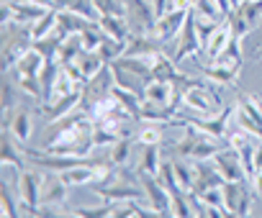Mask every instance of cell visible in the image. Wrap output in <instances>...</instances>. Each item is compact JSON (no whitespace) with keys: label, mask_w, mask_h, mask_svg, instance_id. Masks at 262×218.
I'll use <instances>...</instances> for the list:
<instances>
[{"label":"cell","mask_w":262,"mask_h":218,"mask_svg":"<svg viewBox=\"0 0 262 218\" xmlns=\"http://www.w3.org/2000/svg\"><path fill=\"white\" fill-rule=\"evenodd\" d=\"M0 36H3V72H8L16 59L34 46V34L31 26L24 23H8V26H0Z\"/></svg>","instance_id":"1"},{"label":"cell","mask_w":262,"mask_h":218,"mask_svg":"<svg viewBox=\"0 0 262 218\" xmlns=\"http://www.w3.org/2000/svg\"><path fill=\"white\" fill-rule=\"evenodd\" d=\"M183 105L188 111H195L198 116H213L224 108V100L216 90V82L213 85H203V82H193L185 92H183ZM180 105V108H183Z\"/></svg>","instance_id":"2"},{"label":"cell","mask_w":262,"mask_h":218,"mask_svg":"<svg viewBox=\"0 0 262 218\" xmlns=\"http://www.w3.org/2000/svg\"><path fill=\"white\" fill-rule=\"evenodd\" d=\"M234 111L236 108H221L219 113H213V116H198V118H178V124L180 126H193L195 131H201V134H206V136H213V139H219V141H226V136H229V131H231V126H234Z\"/></svg>","instance_id":"3"},{"label":"cell","mask_w":262,"mask_h":218,"mask_svg":"<svg viewBox=\"0 0 262 218\" xmlns=\"http://www.w3.org/2000/svg\"><path fill=\"white\" fill-rule=\"evenodd\" d=\"M113 87H116V77H113L111 64H105L98 75H93L90 80H85V85H82V100H80V108L90 113L100 100H105V98L113 92Z\"/></svg>","instance_id":"4"},{"label":"cell","mask_w":262,"mask_h":218,"mask_svg":"<svg viewBox=\"0 0 262 218\" xmlns=\"http://www.w3.org/2000/svg\"><path fill=\"white\" fill-rule=\"evenodd\" d=\"M254 195H257V192H254L249 177L224 182V200H226V210H229L231 215H249Z\"/></svg>","instance_id":"5"},{"label":"cell","mask_w":262,"mask_h":218,"mask_svg":"<svg viewBox=\"0 0 262 218\" xmlns=\"http://www.w3.org/2000/svg\"><path fill=\"white\" fill-rule=\"evenodd\" d=\"M226 21L231 23L234 36L244 39L249 31H254V29L262 23V0H244V3H239V6L229 13Z\"/></svg>","instance_id":"6"},{"label":"cell","mask_w":262,"mask_h":218,"mask_svg":"<svg viewBox=\"0 0 262 218\" xmlns=\"http://www.w3.org/2000/svg\"><path fill=\"white\" fill-rule=\"evenodd\" d=\"M41 182H44V172H39V167H36V169H34V167L21 169L18 192H21V213H24V215H34V210L39 208Z\"/></svg>","instance_id":"7"},{"label":"cell","mask_w":262,"mask_h":218,"mask_svg":"<svg viewBox=\"0 0 262 218\" xmlns=\"http://www.w3.org/2000/svg\"><path fill=\"white\" fill-rule=\"evenodd\" d=\"M126 23L131 34H152L157 23L152 0H126Z\"/></svg>","instance_id":"8"},{"label":"cell","mask_w":262,"mask_h":218,"mask_svg":"<svg viewBox=\"0 0 262 218\" xmlns=\"http://www.w3.org/2000/svg\"><path fill=\"white\" fill-rule=\"evenodd\" d=\"M198 54H203V41H201V36H198L195 18H193V11H190L188 18H185V23H183V31H180L178 39H175V54H172V59H175V62H183V59L198 57Z\"/></svg>","instance_id":"9"},{"label":"cell","mask_w":262,"mask_h":218,"mask_svg":"<svg viewBox=\"0 0 262 218\" xmlns=\"http://www.w3.org/2000/svg\"><path fill=\"white\" fill-rule=\"evenodd\" d=\"M188 13H190V8H175V11H167V13H162V16L157 18V23H155L152 34H155V36H157L162 44H170V41H175V39H178V34L183 31V23H185Z\"/></svg>","instance_id":"10"},{"label":"cell","mask_w":262,"mask_h":218,"mask_svg":"<svg viewBox=\"0 0 262 218\" xmlns=\"http://www.w3.org/2000/svg\"><path fill=\"white\" fill-rule=\"evenodd\" d=\"M95 195H98V198H103V200H108V203L142 200V198H144V187H142V185L118 182V180H113V175H111V180H108L105 185H98V187H95Z\"/></svg>","instance_id":"11"},{"label":"cell","mask_w":262,"mask_h":218,"mask_svg":"<svg viewBox=\"0 0 262 218\" xmlns=\"http://www.w3.org/2000/svg\"><path fill=\"white\" fill-rule=\"evenodd\" d=\"M226 180L213 164V159H193V192H206L211 187H221Z\"/></svg>","instance_id":"12"},{"label":"cell","mask_w":262,"mask_h":218,"mask_svg":"<svg viewBox=\"0 0 262 218\" xmlns=\"http://www.w3.org/2000/svg\"><path fill=\"white\" fill-rule=\"evenodd\" d=\"M142 187H144V198L149 205H155L165 215H172V195L157 175H142Z\"/></svg>","instance_id":"13"},{"label":"cell","mask_w":262,"mask_h":218,"mask_svg":"<svg viewBox=\"0 0 262 218\" xmlns=\"http://www.w3.org/2000/svg\"><path fill=\"white\" fill-rule=\"evenodd\" d=\"M213 164L219 167V172L224 175L226 182H229V180H244V177H247V169H244V164H242L239 152H236L234 147H229V144H224V147L216 152Z\"/></svg>","instance_id":"14"},{"label":"cell","mask_w":262,"mask_h":218,"mask_svg":"<svg viewBox=\"0 0 262 218\" xmlns=\"http://www.w3.org/2000/svg\"><path fill=\"white\" fill-rule=\"evenodd\" d=\"M47 67V59H44V54L36 49V46H31V49H26L18 59H16V64L8 69L16 80H24V77H41V69Z\"/></svg>","instance_id":"15"},{"label":"cell","mask_w":262,"mask_h":218,"mask_svg":"<svg viewBox=\"0 0 262 218\" xmlns=\"http://www.w3.org/2000/svg\"><path fill=\"white\" fill-rule=\"evenodd\" d=\"M67 190H70V185L62 180L59 172H44L41 200H39V205H54V208H62V203L67 200Z\"/></svg>","instance_id":"16"},{"label":"cell","mask_w":262,"mask_h":218,"mask_svg":"<svg viewBox=\"0 0 262 218\" xmlns=\"http://www.w3.org/2000/svg\"><path fill=\"white\" fill-rule=\"evenodd\" d=\"M3 129H8L21 144H26L31 139L34 124L26 108H13V111H3Z\"/></svg>","instance_id":"17"},{"label":"cell","mask_w":262,"mask_h":218,"mask_svg":"<svg viewBox=\"0 0 262 218\" xmlns=\"http://www.w3.org/2000/svg\"><path fill=\"white\" fill-rule=\"evenodd\" d=\"M80 100H82V87L70 92V95H62V98H54L49 103H41V116L47 121H57V118L72 113L75 108H80Z\"/></svg>","instance_id":"18"},{"label":"cell","mask_w":262,"mask_h":218,"mask_svg":"<svg viewBox=\"0 0 262 218\" xmlns=\"http://www.w3.org/2000/svg\"><path fill=\"white\" fill-rule=\"evenodd\" d=\"M234 39V31H231V23L229 21H224L213 34H211V39L203 44V57L208 59V62H213L226 46H229V41Z\"/></svg>","instance_id":"19"},{"label":"cell","mask_w":262,"mask_h":218,"mask_svg":"<svg viewBox=\"0 0 262 218\" xmlns=\"http://www.w3.org/2000/svg\"><path fill=\"white\" fill-rule=\"evenodd\" d=\"M111 69H113V77H116V85L118 87H123V90H131V92H144V87L152 82V77H144V75H139V72H131V69H126V67H118V64H111Z\"/></svg>","instance_id":"20"},{"label":"cell","mask_w":262,"mask_h":218,"mask_svg":"<svg viewBox=\"0 0 262 218\" xmlns=\"http://www.w3.org/2000/svg\"><path fill=\"white\" fill-rule=\"evenodd\" d=\"M142 100H149V103H160V105H170V108H175V90H172V82L152 80V82L144 87ZM175 111H178V108H175Z\"/></svg>","instance_id":"21"},{"label":"cell","mask_w":262,"mask_h":218,"mask_svg":"<svg viewBox=\"0 0 262 218\" xmlns=\"http://www.w3.org/2000/svg\"><path fill=\"white\" fill-rule=\"evenodd\" d=\"M98 26L103 29L105 36L118 39V41H128V36H131V29H128V23H126L123 16H100L98 18Z\"/></svg>","instance_id":"22"},{"label":"cell","mask_w":262,"mask_h":218,"mask_svg":"<svg viewBox=\"0 0 262 218\" xmlns=\"http://www.w3.org/2000/svg\"><path fill=\"white\" fill-rule=\"evenodd\" d=\"M180 75V69L175 67V59L167 57L165 52H160L152 62V80H162V82H172Z\"/></svg>","instance_id":"23"},{"label":"cell","mask_w":262,"mask_h":218,"mask_svg":"<svg viewBox=\"0 0 262 218\" xmlns=\"http://www.w3.org/2000/svg\"><path fill=\"white\" fill-rule=\"evenodd\" d=\"M67 36L59 31V29H54L49 36H44V39H36L34 41V46L44 54V59L47 62H57V54H59V46H62V41H64Z\"/></svg>","instance_id":"24"},{"label":"cell","mask_w":262,"mask_h":218,"mask_svg":"<svg viewBox=\"0 0 262 218\" xmlns=\"http://www.w3.org/2000/svg\"><path fill=\"white\" fill-rule=\"evenodd\" d=\"M49 8H41V6H31V3H16L13 0V21L16 23H24V26H34Z\"/></svg>","instance_id":"25"},{"label":"cell","mask_w":262,"mask_h":218,"mask_svg":"<svg viewBox=\"0 0 262 218\" xmlns=\"http://www.w3.org/2000/svg\"><path fill=\"white\" fill-rule=\"evenodd\" d=\"M242 62H244V54H242V39L234 36L229 41V46L213 59V64H224V67H234V69H242Z\"/></svg>","instance_id":"26"},{"label":"cell","mask_w":262,"mask_h":218,"mask_svg":"<svg viewBox=\"0 0 262 218\" xmlns=\"http://www.w3.org/2000/svg\"><path fill=\"white\" fill-rule=\"evenodd\" d=\"M18 95H21L18 82L13 80L11 72H3V92H0V105H3V111H13V108H18Z\"/></svg>","instance_id":"27"},{"label":"cell","mask_w":262,"mask_h":218,"mask_svg":"<svg viewBox=\"0 0 262 218\" xmlns=\"http://www.w3.org/2000/svg\"><path fill=\"white\" fill-rule=\"evenodd\" d=\"M82 49H85V44H82V34H70V36L62 41V46H59L57 62H59V64H70V62L77 59V54H80Z\"/></svg>","instance_id":"28"},{"label":"cell","mask_w":262,"mask_h":218,"mask_svg":"<svg viewBox=\"0 0 262 218\" xmlns=\"http://www.w3.org/2000/svg\"><path fill=\"white\" fill-rule=\"evenodd\" d=\"M160 167H162V152L160 147H144L142 152V159H139V175H160Z\"/></svg>","instance_id":"29"},{"label":"cell","mask_w":262,"mask_h":218,"mask_svg":"<svg viewBox=\"0 0 262 218\" xmlns=\"http://www.w3.org/2000/svg\"><path fill=\"white\" fill-rule=\"evenodd\" d=\"M57 23H59V11L57 8H49L34 26H31V34H34V41L36 39H44V36H49L54 29H57Z\"/></svg>","instance_id":"30"},{"label":"cell","mask_w":262,"mask_h":218,"mask_svg":"<svg viewBox=\"0 0 262 218\" xmlns=\"http://www.w3.org/2000/svg\"><path fill=\"white\" fill-rule=\"evenodd\" d=\"M131 149H134V141H131L128 136H121L116 144H111L108 149V157H111V164L113 167H121L131 159Z\"/></svg>","instance_id":"31"},{"label":"cell","mask_w":262,"mask_h":218,"mask_svg":"<svg viewBox=\"0 0 262 218\" xmlns=\"http://www.w3.org/2000/svg\"><path fill=\"white\" fill-rule=\"evenodd\" d=\"M206 77H208L211 82H216V85H231V82L239 77V69L208 62V67H206Z\"/></svg>","instance_id":"32"},{"label":"cell","mask_w":262,"mask_h":218,"mask_svg":"<svg viewBox=\"0 0 262 218\" xmlns=\"http://www.w3.org/2000/svg\"><path fill=\"white\" fill-rule=\"evenodd\" d=\"M162 126H165V124H152V121H147V126L139 129L137 141H139L142 147H160V144H162Z\"/></svg>","instance_id":"33"},{"label":"cell","mask_w":262,"mask_h":218,"mask_svg":"<svg viewBox=\"0 0 262 218\" xmlns=\"http://www.w3.org/2000/svg\"><path fill=\"white\" fill-rule=\"evenodd\" d=\"M98 52H100V54H103V59L111 64V62H116L118 57H123V54H126V41H118V39L103 36V41H100Z\"/></svg>","instance_id":"34"},{"label":"cell","mask_w":262,"mask_h":218,"mask_svg":"<svg viewBox=\"0 0 262 218\" xmlns=\"http://www.w3.org/2000/svg\"><path fill=\"white\" fill-rule=\"evenodd\" d=\"M172 172H175L178 185H180L185 192H190V190H193V164H188L185 157H183V159H172Z\"/></svg>","instance_id":"35"},{"label":"cell","mask_w":262,"mask_h":218,"mask_svg":"<svg viewBox=\"0 0 262 218\" xmlns=\"http://www.w3.org/2000/svg\"><path fill=\"white\" fill-rule=\"evenodd\" d=\"M193 13L198 16H206V18H213V21H226L221 6H219V0H193Z\"/></svg>","instance_id":"36"},{"label":"cell","mask_w":262,"mask_h":218,"mask_svg":"<svg viewBox=\"0 0 262 218\" xmlns=\"http://www.w3.org/2000/svg\"><path fill=\"white\" fill-rule=\"evenodd\" d=\"M111 210H113V203H103V205H95V208H88V205H80L75 208L70 215H77V218H111Z\"/></svg>","instance_id":"37"},{"label":"cell","mask_w":262,"mask_h":218,"mask_svg":"<svg viewBox=\"0 0 262 218\" xmlns=\"http://www.w3.org/2000/svg\"><path fill=\"white\" fill-rule=\"evenodd\" d=\"M100 16H123L126 18V0H95Z\"/></svg>","instance_id":"38"},{"label":"cell","mask_w":262,"mask_h":218,"mask_svg":"<svg viewBox=\"0 0 262 218\" xmlns=\"http://www.w3.org/2000/svg\"><path fill=\"white\" fill-rule=\"evenodd\" d=\"M121 136L116 134V131H111V129H105V126H93V141H95V147H111V144H116Z\"/></svg>","instance_id":"39"},{"label":"cell","mask_w":262,"mask_h":218,"mask_svg":"<svg viewBox=\"0 0 262 218\" xmlns=\"http://www.w3.org/2000/svg\"><path fill=\"white\" fill-rule=\"evenodd\" d=\"M257 172H262V139L257 141V149H254V175ZM252 175V177H254Z\"/></svg>","instance_id":"40"},{"label":"cell","mask_w":262,"mask_h":218,"mask_svg":"<svg viewBox=\"0 0 262 218\" xmlns=\"http://www.w3.org/2000/svg\"><path fill=\"white\" fill-rule=\"evenodd\" d=\"M239 3H244V0H231V6H234V8H236Z\"/></svg>","instance_id":"41"},{"label":"cell","mask_w":262,"mask_h":218,"mask_svg":"<svg viewBox=\"0 0 262 218\" xmlns=\"http://www.w3.org/2000/svg\"><path fill=\"white\" fill-rule=\"evenodd\" d=\"M257 59H259V62H262V52H259V54H257Z\"/></svg>","instance_id":"42"}]
</instances>
